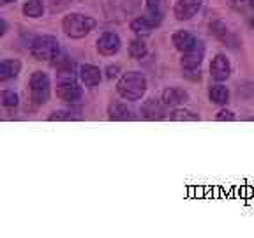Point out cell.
Here are the masks:
<instances>
[{"label": "cell", "instance_id": "obj_1", "mask_svg": "<svg viewBox=\"0 0 254 238\" xmlns=\"http://www.w3.org/2000/svg\"><path fill=\"white\" fill-rule=\"evenodd\" d=\"M117 92L127 101L141 99L147 92V78L138 71L126 72L117 83Z\"/></svg>", "mask_w": 254, "mask_h": 238}, {"label": "cell", "instance_id": "obj_2", "mask_svg": "<svg viewBox=\"0 0 254 238\" xmlns=\"http://www.w3.org/2000/svg\"><path fill=\"white\" fill-rule=\"evenodd\" d=\"M95 25L97 23L92 16L81 14V12H72L62 20V28L65 36L72 37V39H81V37L88 36L95 28Z\"/></svg>", "mask_w": 254, "mask_h": 238}, {"label": "cell", "instance_id": "obj_3", "mask_svg": "<svg viewBox=\"0 0 254 238\" xmlns=\"http://www.w3.org/2000/svg\"><path fill=\"white\" fill-rule=\"evenodd\" d=\"M59 74V83H57V95H59L60 101H65V103H78L81 99V87L78 85L74 78V71L71 72H57Z\"/></svg>", "mask_w": 254, "mask_h": 238}, {"label": "cell", "instance_id": "obj_4", "mask_svg": "<svg viewBox=\"0 0 254 238\" xmlns=\"http://www.w3.org/2000/svg\"><path fill=\"white\" fill-rule=\"evenodd\" d=\"M59 53L60 43L53 36H39L30 44V55L36 60H53Z\"/></svg>", "mask_w": 254, "mask_h": 238}, {"label": "cell", "instance_id": "obj_5", "mask_svg": "<svg viewBox=\"0 0 254 238\" xmlns=\"http://www.w3.org/2000/svg\"><path fill=\"white\" fill-rule=\"evenodd\" d=\"M50 78L46 72L36 71L30 76V97L36 106H43L50 99Z\"/></svg>", "mask_w": 254, "mask_h": 238}, {"label": "cell", "instance_id": "obj_6", "mask_svg": "<svg viewBox=\"0 0 254 238\" xmlns=\"http://www.w3.org/2000/svg\"><path fill=\"white\" fill-rule=\"evenodd\" d=\"M138 5L139 0H104L103 2L108 20H120L124 16L131 14Z\"/></svg>", "mask_w": 254, "mask_h": 238}, {"label": "cell", "instance_id": "obj_7", "mask_svg": "<svg viewBox=\"0 0 254 238\" xmlns=\"http://www.w3.org/2000/svg\"><path fill=\"white\" fill-rule=\"evenodd\" d=\"M203 57H205V46H203L201 41L196 39V43L184 52V57H182V67L186 71H192V69H199L203 62Z\"/></svg>", "mask_w": 254, "mask_h": 238}, {"label": "cell", "instance_id": "obj_8", "mask_svg": "<svg viewBox=\"0 0 254 238\" xmlns=\"http://www.w3.org/2000/svg\"><path fill=\"white\" fill-rule=\"evenodd\" d=\"M120 46H122V41H120L119 34H115V32H104L103 36L97 39V52L104 57L117 55Z\"/></svg>", "mask_w": 254, "mask_h": 238}, {"label": "cell", "instance_id": "obj_9", "mask_svg": "<svg viewBox=\"0 0 254 238\" xmlns=\"http://www.w3.org/2000/svg\"><path fill=\"white\" fill-rule=\"evenodd\" d=\"M201 5H203V0H179V2L175 4V9H173L175 18L180 21L190 20L192 16L198 14Z\"/></svg>", "mask_w": 254, "mask_h": 238}, {"label": "cell", "instance_id": "obj_10", "mask_svg": "<svg viewBox=\"0 0 254 238\" xmlns=\"http://www.w3.org/2000/svg\"><path fill=\"white\" fill-rule=\"evenodd\" d=\"M210 74L215 81H224V79L230 78L231 65H230V60L226 59V55L219 53V55L214 57V60L210 63Z\"/></svg>", "mask_w": 254, "mask_h": 238}, {"label": "cell", "instance_id": "obj_11", "mask_svg": "<svg viewBox=\"0 0 254 238\" xmlns=\"http://www.w3.org/2000/svg\"><path fill=\"white\" fill-rule=\"evenodd\" d=\"M166 104L155 99H148L143 103L141 113L147 120H164L166 119Z\"/></svg>", "mask_w": 254, "mask_h": 238}, {"label": "cell", "instance_id": "obj_12", "mask_svg": "<svg viewBox=\"0 0 254 238\" xmlns=\"http://www.w3.org/2000/svg\"><path fill=\"white\" fill-rule=\"evenodd\" d=\"M187 101H189V94L186 90H182V88L170 87L163 92V103L168 108H179L182 104H186Z\"/></svg>", "mask_w": 254, "mask_h": 238}, {"label": "cell", "instance_id": "obj_13", "mask_svg": "<svg viewBox=\"0 0 254 238\" xmlns=\"http://www.w3.org/2000/svg\"><path fill=\"white\" fill-rule=\"evenodd\" d=\"M79 76H81V81H83L87 87H95V85H99L101 79H103V74H101L99 67H95V65H92V63L81 65Z\"/></svg>", "mask_w": 254, "mask_h": 238}, {"label": "cell", "instance_id": "obj_14", "mask_svg": "<svg viewBox=\"0 0 254 238\" xmlns=\"http://www.w3.org/2000/svg\"><path fill=\"white\" fill-rule=\"evenodd\" d=\"M155 27H157V23L152 20L150 16H138L131 21V30L139 34V36H147Z\"/></svg>", "mask_w": 254, "mask_h": 238}, {"label": "cell", "instance_id": "obj_15", "mask_svg": "<svg viewBox=\"0 0 254 238\" xmlns=\"http://www.w3.org/2000/svg\"><path fill=\"white\" fill-rule=\"evenodd\" d=\"M21 62L20 60H4L0 62V81H7L20 74Z\"/></svg>", "mask_w": 254, "mask_h": 238}, {"label": "cell", "instance_id": "obj_16", "mask_svg": "<svg viewBox=\"0 0 254 238\" xmlns=\"http://www.w3.org/2000/svg\"><path fill=\"white\" fill-rule=\"evenodd\" d=\"M171 41H173L175 48H177L179 52L184 53L196 43V37L192 36V34H189V32H186V30H177L173 36H171Z\"/></svg>", "mask_w": 254, "mask_h": 238}, {"label": "cell", "instance_id": "obj_17", "mask_svg": "<svg viewBox=\"0 0 254 238\" xmlns=\"http://www.w3.org/2000/svg\"><path fill=\"white\" fill-rule=\"evenodd\" d=\"M108 115H110L111 120H131L132 119L131 110L124 103H119V101H115V103H111L110 106H108Z\"/></svg>", "mask_w": 254, "mask_h": 238}, {"label": "cell", "instance_id": "obj_18", "mask_svg": "<svg viewBox=\"0 0 254 238\" xmlns=\"http://www.w3.org/2000/svg\"><path fill=\"white\" fill-rule=\"evenodd\" d=\"M208 97L214 104H228L230 103V90L224 85H212L208 88Z\"/></svg>", "mask_w": 254, "mask_h": 238}, {"label": "cell", "instance_id": "obj_19", "mask_svg": "<svg viewBox=\"0 0 254 238\" xmlns=\"http://www.w3.org/2000/svg\"><path fill=\"white\" fill-rule=\"evenodd\" d=\"M23 12L28 18H41L44 14V2L43 0H27L23 5Z\"/></svg>", "mask_w": 254, "mask_h": 238}, {"label": "cell", "instance_id": "obj_20", "mask_svg": "<svg viewBox=\"0 0 254 238\" xmlns=\"http://www.w3.org/2000/svg\"><path fill=\"white\" fill-rule=\"evenodd\" d=\"M147 11L152 20L155 23H161L163 21V16H164V11H163V4H161V0H147Z\"/></svg>", "mask_w": 254, "mask_h": 238}, {"label": "cell", "instance_id": "obj_21", "mask_svg": "<svg viewBox=\"0 0 254 238\" xmlns=\"http://www.w3.org/2000/svg\"><path fill=\"white\" fill-rule=\"evenodd\" d=\"M129 55L134 60H141L147 57V44L143 43L141 39H134L129 43Z\"/></svg>", "mask_w": 254, "mask_h": 238}, {"label": "cell", "instance_id": "obj_22", "mask_svg": "<svg viewBox=\"0 0 254 238\" xmlns=\"http://www.w3.org/2000/svg\"><path fill=\"white\" fill-rule=\"evenodd\" d=\"M171 120H175V122H196V120H199V115H196V113H192V111L189 110H184V108H177V110L173 111L170 115Z\"/></svg>", "mask_w": 254, "mask_h": 238}, {"label": "cell", "instance_id": "obj_23", "mask_svg": "<svg viewBox=\"0 0 254 238\" xmlns=\"http://www.w3.org/2000/svg\"><path fill=\"white\" fill-rule=\"evenodd\" d=\"M210 30H212V34L217 37V39L222 41V43H228V41H230V32H228L226 25L222 23V21H219V20L212 21V23H210Z\"/></svg>", "mask_w": 254, "mask_h": 238}, {"label": "cell", "instance_id": "obj_24", "mask_svg": "<svg viewBox=\"0 0 254 238\" xmlns=\"http://www.w3.org/2000/svg\"><path fill=\"white\" fill-rule=\"evenodd\" d=\"M0 104L5 108L18 106V94L12 90H2L0 92Z\"/></svg>", "mask_w": 254, "mask_h": 238}, {"label": "cell", "instance_id": "obj_25", "mask_svg": "<svg viewBox=\"0 0 254 238\" xmlns=\"http://www.w3.org/2000/svg\"><path fill=\"white\" fill-rule=\"evenodd\" d=\"M215 120H217V122H224V120H228V122H233V120H237V117H235L233 111L221 110L217 115H215Z\"/></svg>", "mask_w": 254, "mask_h": 238}, {"label": "cell", "instance_id": "obj_26", "mask_svg": "<svg viewBox=\"0 0 254 238\" xmlns=\"http://www.w3.org/2000/svg\"><path fill=\"white\" fill-rule=\"evenodd\" d=\"M69 2H71V0H46V4L50 5V9H52V11H59V9L65 7Z\"/></svg>", "mask_w": 254, "mask_h": 238}, {"label": "cell", "instance_id": "obj_27", "mask_svg": "<svg viewBox=\"0 0 254 238\" xmlns=\"http://www.w3.org/2000/svg\"><path fill=\"white\" fill-rule=\"evenodd\" d=\"M69 119H71V111H65V110L55 111V113L50 117V120H69Z\"/></svg>", "mask_w": 254, "mask_h": 238}, {"label": "cell", "instance_id": "obj_28", "mask_svg": "<svg viewBox=\"0 0 254 238\" xmlns=\"http://www.w3.org/2000/svg\"><path fill=\"white\" fill-rule=\"evenodd\" d=\"M106 71H108V78H115L119 74V65H110Z\"/></svg>", "mask_w": 254, "mask_h": 238}, {"label": "cell", "instance_id": "obj_29", "mask_svg": "<svg viewBox=\"0 0 254 238\" xmlns=\"http://www.w3.org/2000/svg\"><path fill=\"white\" fill-rule=\"evenodd\" d=\"M5 32H7V23L4 20H0V37L4 36Z\"/></svg>", "mask_w": 254, "mask_h": 238}, {"label": "cell", "instance_id": "obj_30", "mask_svg": "<svg viewBox=\"0 0 254 238\" xmlns=\"http://www.w3.org/2000/svg\"><path fill=\"white\" fill-rule=\"evenodd\" d=\"M249 5H251V7L254 9V0H249Z\"/></svg>", "mask_w": 254, "mask_h": 238}, {"label": "cell", "instance_id": "obj_31", "mask_svg": "<svg viewBox=\"0 0 254 238\" xmlns=\"http://www.w3.org/2000/svg\"><path fill=\"white\" fill-rule=\"evenodd\" d=\"M4 2H5V4H9V2H14V0H4Z\"/></svg>", "mask_w": 254, "mask_h": 238}, {"label": "cell", "instance_id": "obj_32", "mask_svg": "<svg viewBox=\"0 0 254 238\" xmlns=\"http://www.w3.org/2000/svg\"><path fill=\"white\" fill-rule=\"evenodd\" d=\"M251 27H253V28H254V20H251Z\"/></svg>", "mask_w": 254, "mask_h": 238}, {"label": "cell", "instance_id": "obj_33", "mask_svg": "<svg viewBox=\"0 0 254 238\" xmlns=\"http://www.w3.org/2000/svg\"><path fill=\"white\" fill-rule=\"evenodd\" d=\"M5 4V2H4V0H0V5H4Z\"/></svg>", "mask_w": 254, "mask_h": 238}]
</instances>
